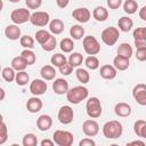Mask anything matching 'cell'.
<instances>
[{
	"instance_id": "obj_1",
	"label": "cell",
	"mask_w": 146,
	"mask_h": 146,
	"mask_svg": "<svg viewBox=\"0 0 146 146\" xmlns=\"http://www.w3.org/2000/svg\"><path fill=\"white\" fill-rule=\"evenodd\" d=\"M88 95H89L88 88H86L83 86H76V87H73V88L68 89V91L66 92V98L71 104L78 105L82 100L87 99Z\"/></svg>"
},
{
	"instance_id": "obj_2",
	"label": "cell",
	"mask_w": 146,
	"mask_h": 146,
	"mask_svg": "<svg viewBox=\"0 0 146 146\" xmlns=\"http://www.w3.org/2000/svg\"><path fill=\"white\" fill-rule=\"evenodd\" d=\"M122 132H123L122 124L117 120L107 121L103 125V135L107 139H116V138L121 137Z\"/></svg>"
},
{
	"instance_id": "obj_3",
	"label": "cell",
	"mask_w": 146,
	"mask_h": 146,
	"mask_svg": "<svg viewBox=\"0 0 146 146\" xmlns=\"http://www.w3.org/2000/svg\"><path fill=\"white\" fill-rule=\"evenodd\" d=\"M86 111H87V114H88V116L90 119H97V117H99L102 115V112H103L100 100L97 97H90L87 100Z\"/></svg>"
},
{
	"instance_id": "obj_4",
	"label": "cell",
	"mask_w": 146,
	"mask_h": 146,
	"mask_svg": "<svg viewBox=\"0 0 146 146\" xmlns=\"http://www.w3.org/2000/svg\"><path fill=\"white\" fill-rule=\"evenodd\" d=\"M52 140L58 146H71L74 141V136L66 130H56L52 135Z\"/></svg>"
},
{
	"instance_id": "obj_5",
	"label": "cell",
	"mask_w": 146,
	"mask_h": 146,
	"mask_svg": "<svg viewBox=\"0 0 146 146\" xmlns=\"http://www.w3.org/2000/svg\"><path fill=\"white\" fill-rule=\"evenodd\" d=\"M102 41L106 44V46H114L116 43V41L119 40V36H120V32L116 27H113V26H110V27H106L105 30H103L102 32Z\"/></svg>"
},
{
	"instance_id": "obj_6",
	"label": "cell",
	"mask_w": 146,
	"mask_h": 146,
	"mask_svg": "<svg viewBox=\"0 0 146 146\" xmlns=\"http://www.w3.org/2000/svg\"><path fill=\"white\" fill-rule=\"evenodd\" d=\"M31 13H30V9H26V8H17V9H14L10 14V19L14 24H24L26 23L27 21H30L31 18Z\"/></svg>"
},
{
	"instance_id": "obj_7",
	"label": "cell",
	"mask_w": 146,
	"mask_h": 146,
	"mask_svg": "<svg viewBox=\"0 0 146 146\" xmlns=\"http://www.w3.org/2000/svg\"><path fill=\"white\" fill-rule=\"evenodd\" d=\"M82 46H83L84 51L88 55H97L100 51V44H99L98 40L92 35L84 36L83 41H82Z\"/></svg>"
},
{
	"instance_id": "obj_8",
	"label": "cell",
	"mask_w": 146,
	"mask_h": 146,
	"mask_svg": "<svg viewBox=\"0 0 146 146\" xmlns=\"http://www.w3.org/2000/svg\"><path fill=\"white\" fill-rule=\"evenodd\" d=\"M57 117H58V121L62 123V124H70L72 123L73 119H74V112H73V108L68 105H64L59 108L58 111V114H57Z\"/></svg>"
},
{
	"instance_id": "obj_9",
	"label": "cell",
	"mask_w": 146,
	"mask_h": 146,
	"mask_svg": "<svg viewBox=\"0 0 146 146\" xmlns=\"http://www.w3.org/2000/svg\"><path fill=\"white\" fill-rule=\"evenodd\" d=\"M30 22L34 26L43 27V26H46L47 24L50 23V17H49V14L46 13V11H35L31 15Z\"/></svg>"
},
{
	"instance_id": "obj_10",
	"label": "cell",
	"mask_w": 146,
	"mask_h": 146,
	"mask_svg": "<svg viewBox=\"0 0 146 146\" xmlns=\"http://www.w3.org/2000/svg\"><path fill=\"white\" fill-rule=\"evenodd\" d=\"M132 97L137 104L141 106H146V84L138 83L132 89Z\"/></svg>"
},
{
	"instance_id": "obj_11",
	"label": "cell",
	"mask_w": 146,
	"mask_h": 146,
	"mask_svg": "<svg viewBox=\"0 0 146 146\" xmlns=\"http://www.w3.org/2000/svg\"><path fill=\"white\" fill-rule=\"evenodd\" d=\"M82 131L87 137H95L99 132V124L92 119L86 120L82 124Z\"/></svg>"
},
{
	"instance_id": "obj_12",
	"label": "cell",
	"mask_w": 146,
	"mask_h": 146,
	"mask_svg": "<svg viewBox=\"0 0 146 146\" xmlns=\"http://www.w3.org/2000/svg\"><path fill=\"white\" fill-rule=\"evenodd\" d=\"M47 82L46 80L41 79H34L30 83V91L33 96H41L47 91Z\"/></svg>"
},
{
	"instance_id": "obj_13",
	"label": "cell",
	"mask_w": 146,
	"mask_h": 146,
	"mask_svg": "<svg viewBox=\"0 0 146 146\" xmlns=\"http://www.w3.org/2000/svg\"><path fill=\"white\" fill-rule=\"evenodd\" d=\"M132 35L136 48H146V27L135 29Z\"/></svg>"
},
{
	"instance_id": "obj_14",
	"label": "cell",
	"mask_w": 146,
	"mask_h": 146,
	"mask_svg": "<svg viewBox=\"0 0 146 146\" xmlns=\"http://www.w3.org/2000/svg\"><path fill=\"white\" fill-rule=\"evenodd\" d=\"M72 16L74 19H76L79 23H87L89 22L90 17H91V13L88 8L86 7H82V8H75L73 11H72Z\"/></svg>"
},
{
	"instance_id": "obj_15",
	"label": "cell",
	"mask_w": 146,
	"mask_h": 146,
	"mask_svg": "<svg viewBox=\"0 0 146 146\" xmlns=\"http://www.w3.org/2000/svg\"><path fill=\"white\" fill-rule=\"evenodd\" d=\"M43 106L42 100L38 97V96H33L31 98H29V100L26 102V108L30 113H38L41 111Z\"/></svg>"
},
{
	"instance_id": "obj_16",
	"label": "cell",
	"mask_w": 146,
	"mask_h": 146,
	"mask_svg": "<svg viewBox=\"0 0 146 146\" xmlns=\"http://www.w3.org/2000/svg\"><path fill=\"white\" fill-rule=\"evenodd\" d=\"M68 82L65 80V79H56L54 82H52V90L55 94L57 95H64L68 91Z\"/></svg>"
},
{
	"instance_id": "obj_17",
	"label": "cell",
	"mask_w": 146,
	"mask_h": 146,
	"mask_svg": "<svg viewBox=\"0 0 146 146\" xmlns=\"http://www.w3.org/2000/svg\"><path fill=\"white\" fill-rule=\"evenodd\" d=\"M21 33H22V31L17 24H10L5 29V35L7 36V39L13 40V41L21 39V36H22Z\"/></svg>"
},
{
	"instance_id": "obj_18",
	"label": "cell",
	"mask_w": 146,
	"mask_h": 146,
	"mask_svg": "<svg viewBox=\"0 0 146 146\" xmlns=\"http://www.w3.org/2000/svg\"><path fill=\"white\" fill-rule=\"evenodd\" d=\"M131 106L128 103L120 102L114 106V113L120 117H127L131 114Z\"/></svg>"
},
{
	"instance_id": "obj_19",
	"label": "cell",
	"mask_w": 146,
	"mask_h": 146,
	"mask_svg": "<svg viewBox=\"0 0 146 146\" xmlns=\"http://www.w3.org/2000/svg\"><path fill=\"white\" fill-rule=\"evenodd\" d=\"M51 125H52V119L50 115L42 114L36 120V127L40 131H47L51 128Z\"/></svg>"
},
{
	"instance_id": "obj_20",
	"label": "cell",
	"mask_w": 146,
	"mask_h": 146,
	"mask_svg": "<svg viewBox=\"0 0 146 146\" xmlns=\"http://www.w3.org/2000/svg\"><path fill=\"white\" fill-rule=\"evenodd\" d=\"M100 76L105 80H113L116 74H117V70L113 66V65H108V64H105L100 67Z\"/></svg>"
},
{
	"instance_id": "obj_21",
	"label": "cell",
	"mask_w": 146,
	"mask_h": 146,
	"mask_svg": "<svg viewBox=\"0 0 146 146\" xmlns=\"http://www.w3.org/2000/svg\"><path fill=\"white\" fill-rule=\"evenodd\" d=\"M40 75L46 81L54 80L55 76H56V70H55V67L52 65H44L40 70Z\"/></svg>"
},
{
	"instance_id": "obj_22",
	"label": "cell",
	"mask_w": 146,
	"mask_h": 146,
	"mask_svg": "<svg viewBox=\"0 0 146 146\" xmlns=\"http://www.w3.org/2000/svg\"><path fill=\"white\" fill-rule=\"evenodd\" d=\"M49 31L52 34H55V35H58V34L63 33V31H64V23H63V21L59 19V18L51 19L50 23H49Z\"/></svg>"
},
{
	"instance_id": "obj_23",
	"label": "cell",
	"mask_w": 146,
	"mask_h": 146,
	"mask_svg": "<svg viewBox=\"0 0 146 146\" xmlns=\"http://www.w3.org/2000/svg\"><path fill=\"white\" fill-rule=\"evenodd\" d=\"M92 17L97 21V22H105L108 18V10L105 7L98 6L94 9L92 11Z\"/></svg>"
},
{
	"instance_id": "obj_24",
	"label": "cell",
	"mask_w": 146,
	"mask_h": 146,
	"mask_svg": "<svg viewBox=\"0 0 146 146\" xmlns=\"http://www.w3.org/2000/svg\"><path fill=\"white\" fill-rule=\"evenodd\" d=\"M130 65V62H129V58H125V57H122V56H116L114 57L113 59V66L117 70V71H125Z\"/></svg>"
},
{
	"instance_id": "obj_25",
	"label": "cell",
	"mask_w": 146,
	"mask_h": 146,
	"mask_svg": "<svg viewBox=\"0 0 146 146\" xmlns=\"http://www.w3.org/2000/svg\"><path fill=\"white\" fill-rule=\"evenodd\" d=\"M117 26L122 32H129L133 26V21L130 17L123 16L117 21Z\"/></svg>"
},
{
	"instance_id": "obj_26",
	"label": "cell",
	"mask_w": 146,
	"mask_h": 146,
	"mask_svg": "<svg viewBox=\"0 0 146 146\" xmlns=\"http://www.w3.org/2000/svg\"><path fill=\"white\" fill-rule=\"evenodd\" d=\"M117 55L119 56H122V57H125V58H129L133 55V50H132V47L127 43V42H123L121 43L119 47H117Z\"/></svg>"
},
{
	"instance_id": "obj_27",
	"label": "cell",
	"mask_w": 146,
	"mask_h": 146,
	"mask_svg": "<svg viewBox=\"0 0 146 146\" xmlns=\"http://www.w3.org/2000/svg\"><path fill=\"white\" fill-rule=\"evenodd\" d=\"M27 65H29V64H27L26 60L23 58V56H16V57H14L13 60H11V67H13L15 71H17V72L24 71Z\"/></svg>"
},
{
	"instance_id": "obj_28",
	"label": "cell",
	"mask_w": 146,
	"mask_h": 146,
	"mask_svg": "<svg viewBox=\"0 0 146 146\" xmlns=\"http://www.w3.org/2000/svg\"><path fill=\"white\" fill-rule=\"evenodd\" d=\"M84 29L79 24L72 25L70 29V34L74 40H81L82 38H84Z\"/></svg>"
},
{
	"instance_id": "obj_29",
	"label": "cell",
	"mask_w": 146,
	"mask_h": 146,
	"mask_svg": "<svg viewBox=\"0 0 146 146\" xmlns=\"http://www.w3.org/2000/svg\"><path fill=\"white\" fill-rule=\"evenodd\" d=\"M138 9V3L136 0H125L123 3V10L128 15H132L137 11Z\"/></svg>"
},
{
	"instance_id": "obj_30",
	"label": "cell",
	"mask_w": 146,
	"mask_h": 146,
	"mask_svg": "<svg viewBox=\"0 0 146 146\" xmlns=\"http://www.w3.org/2000/svg\"><path fill=\"white\" fill-rule=\"evenodd\" d=\"M59 47H60V50H62V51L68 54V52H72V51H73V49H74V42H73V40L70 39V38H64V39L60 41Z\"/></svg>"
},
{
	"instance_id": "obj_31",
	"label": "cell",
	"mask_w": 146,
	"mask_h": 146,
	"mask_svg": "<svg viewBox=\"0 0 146 146\" xmlns=\"http://www.w3.org/2000/svg\"><path fill=\"white\" fill-rule=\"evenodd\" d=\"M84 64H86V66H87L89 70L95 71V70H97V68L99 67V59H98L95 55H89V56L84 59Z\"/></svg>"
},
{
	"instance_id": "obj_32",
	"label": "cell",
	"mask_w": 146,
	"mask_h": 146,
	"mask_svg": "<svg viewBox=\"0 0 146 146\" xmlns=\"http://www.w3.org/2000/svg\"><path fill=\"white\" fill-rule=\"evenodd\" d=\"M67 62L73 66V67H79L82 62H83V56L80 52H72L67 59Z\"/></svg>"
},
{
	"instance_id": "obj_33",
	"label": "cell",
	"mask_w": 146,
	"mask_h": 146,
	"mask_svg": "<svg viewBox=\"0 0 146 146\" xmlns=\"http://www.w3.org/2000/svg\"><path fill=\"white\" fill-rule=\"evenodd\" d=\"M75 75H76V79L79 80V82H81L82 84L88 83L89 80H90V74H89L88 71L84 70V68H76Z\"/></svg>"
},
{
	"instance_id": "obj_34",
	"label": "cell",
	"mask_w": 146,
	"mask_h": 146,
	"mask_svg": "<svg viewBox=\"0 0 146 146\" xmlns=\"http://www.w3.org/2000/svg\"><path fill=\"white\" fill-rule=\"evenodd\" d=\"M50 62H51L52 66H55V67H60L63 64H65V63L67 62V58L65 57V55L58 52V54H55V55L51 56Z\"/></svg>"
},
{
	"instance_id": "obj_35",
	"label": "cell",
	"mask_w": 146,
	"mask_h": 146,
	"mask_svg": "<svg viewBox=\"0 0 146 146\" xmlns=\"http://www.w3.org/2000/svg\"><path fill=\"white\" fill-rule=\"evenodd\" d=\"M1 75H2L3 80L7 82H13L16 78V73H15V70L13 67H3Z\"/></svg>"
},
{
	"instance_id": "obj_36",
	"label": "cell",
	"mask_w": 146,
	"mask_h": 146,
	"mask_svg": "<svg viewBox=\"0 0 146 146\" xmlns=\"http://www.w3.org/2000/svg\"><path fill=\"white\" fill-rule=\"evenodd\" d=\"M15 81L18 86H25L27 84V82L30 81V75L25 72V71H19L16 73V78H15Z\"/></svg>"
},
{
	"instance_id": "obj_37",
	"label": "cell",
	"mask_w": 146,
	"mask_h": 146,
	"mask_svg": "<svg viewBox=\"0 0 146 146\" xmlns=\"http://www.w3.org/2000/svg\"><path fill=\"white\" fill-rule=\"evenodd\" d=\"M21 56H23V58L26 60V63L29 65H33L35 63V60H36V56L31 49H24L21 52Z\"/></svg>"
},
{
	"instance_id": "obj_38",
	"label": "cell",
	"mask_w": 146,
	"mask_h": 146,
	"mask_svg": "<svg viewBox=\"0 0 146 146\" xmlns=\"http://www.w3.org/2000/svg\"><path fill=\"white\" fill-rule=\"evenodd\" d=\"M22 144H23V146H36L38 145V138L34 133H26L23 137Z\"/></svg>"
},
{
	"instance_id": "obj_39",
	"label": "cell",
	"mask_w": 146,
	"mask_h": 146,
	"mask_svg": "<svg viewBox=\"0 0 146 146\" xmlns=\"http://www.w3.org/2000/svg\"><path fill=\"white\" fill-rule=\"evenodd\" d=\"M19 43L22 47H24L25 49H32L34 47V39L30 35H22L19 39Z\"/></svg>"
},
{
	"instance_id": "obj_40",
	"label": "cell",
	"mask_w": 146,
	"mask_h": 146,
	"mask_svg": "<svg viewBox=\"0 0 146 146\" xmlns=\"http://www.w3.org/2000/svg\"><path fill=\"white\" fill-rule=\"evenodd\" d=\"M50 33L48 32V31H46V30H39V31H36L35 32V40H36V42H39L40 44H43L49 38H50Z\"/></svg>"
},
{
	"instance_id": "obj_41",
	"label": "cell",
	"mask_w": 146,
	"mask_h": 146,
	"mask_svg": "<svg viewBox=\"0 0 146 146\" xmlns=\"http://www.w3.org/2000/svg\"><path fill=\"white\" fill-rule=\"evenodd\" d=\"M56 46H57V41H56V38L54 35H50V38L43 44H41V47L44 51H52L56 48Z\"/></svg>"
},
{
	"instance_id": "obj_42",
	"label": "cell",
	"mask_w": 146,
	"mask_h": 146,
	"mask_svg": "<svg viewBox=\"0 0 146 146\" xmlns=\"http://www.w3.org/2000/svg\"><path fill=\"white\" fill-rule=\"evenodd\" d=\"M8 138V130L5 121H1V131H0V145H3Z\"/></svg>"
},
{
	"instance_id": "obj_43",
	"label": "cell",
	"mask_w": 146,
	"mask_h": 146,
	"mask_svg": "<svg viewBox=\"0 0 146 146\" xmlns=\"http://www.w3.org/2000/svg\"><path fill=\"white\" fill-rule=\"evenodd\" d=\"M59 68V72L63 74V75H70L72 72H73V66L68 63V62H66L65 64H63L60 67H58Z\"/></svg>"
},
{
	"instance_id": "obj_44",
	"label": "cell",
	"mask_w": 146,
	"mask_h": 146,
	"mask_svg": "<svg viewBox=\"0 0 146 146\" xmlns=\"http://www.w3.org/2000/svg\"><path fill=\"white\" fill-rule=\"evenodd\" d=\"M27 9H38L42 5V0H25Z\"/></svg>"
},
{
	"instance_id": "obj_45",
	"label": "cell",
	"mask_w": 146,
	"mask_h": 146,
	"mask_svg": "<svg viewBox=\"0 0 146 146\" xmlns=\"http://www.w3.org/2000/svg\"><path fill=\"white\" fill-rule=\"evenodd\" d=\"M135 56L139 62H146V48H137Z\"/></svg>"
},
{
	"instance_id": "obj_46",
	"label": "cell",
	"mask_w": 146,
	"mask_h": 146,
	"mask_svg": "<svg viewBox=\"0 0 146 146\" xmlns=\"http://www.w3.org/2000/svg\"><path fill=\"white\" fill-rule=\"evenodd\" d=\"M145 123H146V121H144V120H137V121L135 122V124H133V131H135V133L137 135V137H139L141 127H143Z\"/></svg>"
},
{
	"instance_id": "obj_47",
	"label": "cell",
	"mask_w": 146,
	"mask_h": 146,
	"mask_svg": "<svg viewBox=\"0 0 146 146\" xmlns=\"http://www.w3.org/2000/svg\"><path fill=\"white\" fill-rule=\"evenodd\" d=\"M122 5V0H107V6L110 9H117Z\"/></svg>"
},
{
	"instance_id": "obj_48",
	"label": "cell",
	"mask_w": 146,
	"mask_h": 146,
	"mask_svg": "<svg viewBox=\"0 0 146 146\" xmlns=\"http://www.w3.org/2000/svg\"><path fill=\"white\" fill-rule=\"evenodd\" d=\"M96 145V143H95V140H92L91 138H83L82 140H80V143H79V146H95Z\"/></svg>"
},
{
	"instance_id": "obj_49",
	"label": "cell",
	"mask_w": 146,
	"mask_h": 146,
	"mask_svg": "<svg viewBox=\"0 0 146 146\" xmlns=\"http://www.w3.org/2000/svg\"><path fill=\"white\" fill-rule=\"evenodd\" d=\"M68 2H70V0H56L57 6H58L59 8H62V9L66 8V7L68 6Z\"/></svg>"
},
{
	"instance_id": "obj_50",
	"label": "cell",
	"mask_w": 146,
	"mask_h": 146,
	"mask_svg": "<svg viewBox=\"0 0 146 146\" xmlns=\"http://www.w3.org/2000/svg\"><path fill=\"white\" fill-rule=\"evenodd\" d=\"M54 144H55V141L54 140H50V139H43L40 143L41 146H54Z\"/></svg>"
},
{
	"instance_id": "obj_51",
	"label": "cell",
	"mask_w": 146,
	"mask_h": 146,
	"mask_svg": "<svg viewBox=\"0 0 146 146\" xmlns=\"http://www.w3.org/2000/svg\"><path fill=\"white\" fill-rule=\"evenodd\" d=\"M139 17L143 21H146V6H144L140 10H139Z\"/></svg>"
},
{
	"instance_id": "obj_52",
	"label": "cell",
	"mask_w": 146,
	"mask_h": 146,
	"mask_svg": "<svg viewBox=\"0 0 146 146\" xmlns=\"http://www.w3.org/2000/svg\"><path fill=\"white\" fill-rule=\"evenodd\" d=\"M128 146H131V145H139V146H145V143L141 141V140H132V141H129L127 144Z\"/></svg>"
},
{
	"instance_id": "obj_53",
	"label": "cell",
	"mask_w": 146,
	"mask_h": 146,
	"mask_svg": "<svg viewBox=\"0 0 146 146\" xmlns=\"http://www.w3.org/2000/svg\"><path fill=\"white\" fill-rule=\"evenodd\" d=\"M139 137H141V138L146 139V123L141 127V130H140V135H139Z\"/></svg>"
},
{
	"instance_id": "obj_54",
	"label": "cell",
	"mask_w": 146,
	"mask_h": 146,
	"mask_svg": "<svg viewBox=\"0 0 146 146\" xmlns=\"http://www.w3.org/2000/svg\"><path fill=\"white\" fill-rule=\"evenodd\" d=\"M0 92H1V98H0V100H3V99H5V90H3V88H0Z\"/></svg>"
},
{
	"instance_id": "obj_55",
	"label": "cell",
	"mask_w": 146,
	"mask_h": 146,
	"mask_svg": "<svg viewBox=\"0 0 146 146\" xmlns=\"http://www.w3.org/2000/svg\"><path fill=\"white\" fill-rule=\"evenodd\" d=\"M10 2H13V3H16V2H19L21 0H9Z\"/></svg>"
}]
</instances>
